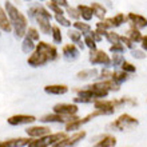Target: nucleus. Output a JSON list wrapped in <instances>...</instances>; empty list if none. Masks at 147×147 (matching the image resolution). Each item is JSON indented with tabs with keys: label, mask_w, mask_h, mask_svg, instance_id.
<instances>
[{
	"label": "nucleus",
	"mask_w": 147,
	"mask_h": 147,
	"mask_svg": "<svg viewBox=\"0 0 147 147\" xmlns=\"http://www.w3.org/2000/svg\"><path fill=\"white\" fill-rule=\"evenodd\" d=\"M110 79H111L116 86H120L122 83H124V82L128 79V74L124 72L123 70L122 71H114V72L111 74V78H110Z\"/></svg>",
	"instance_id": "obj_22"
},
{
	"label": "nucleus",
	"mask_w": 147,
	"mask_h": 147,
	"mask_svg": "<svg viewBox=\"0 0 147 147\" xmlns=\"http://www.w3.org/2000/svg\"><path fill=\"white\" fill-rule=\"evenodd\" d=\"M72 27L78 31H80L83 35H88L90 32L92 31V28L90 26L88 23H86V22H80V20H75L72 23Z\"/></svg>",
	"instance_id": "obj_26"
},
{
	"label": "nucleus",
	"mask_w": 147,
	"mask_h": 147,
	"mask_svg": "<svg viewBox=\"0 0 147 147\" xmlns=\"http://www.w3.org/2000/svg\"><path fill=\"white\" fill-rule=\"evenodd\" d=\"M140 47H142V50H144L147 52V35L143 36L142 42H140Z\"/></svg>",
	"instance_id": "obj_44"
},
{
	"label": "nucleus",
	"mask_w": 147,
	"mask_h": 147,
	"mask_svg": "<svg viewBox=\"0 0 147 147\" xmlns=\"http://www.w3.org/2000/svg\"><path fill=\"white\" fill-rule=\"evenodd\" d=\"M26 132L31 138H40V136L51 134V128L48 126H32V127L26 128Z\"/></svg>",
	"instance_id": "obj_14"
},
{
	"label": "nucleus",
	"mask_w": 147,
	"mask_h": 147,
	"mask_svg": "<svg viewBox=\"0 0 147 147\" xmlns=\"http://www.w3.org/2000/svg\"><path fill=\"white\" fill-rule=\"evenodd\" d=\"M32 140V138H13V139H8L5 140V144L7 147H24L28 146L30 142Z\"/></svg>",
	"instance_id": "obj_19"
},
{
	"label": "nucleus",
	"mask_w": 147,
	"mask_h": 147,
	"mask_svg": "<svg viewBox=\"0 0 147 147\" xmlns=\"http://www.w3.org/2000/svg\"><path fill=\"white\" fill-rule=\"evenodd\" d=\"M91 8H92L94 16H96L99 20H103L106 18L107 9H106V7H103V4H100V3H92V4H91Z\"/></svg>",
	"instance_id": "obj_24"
},
{
	"label": "nucleus",
	"mask_w": 147,
	"mask_h": 147,
	"mask_svg": "<svg viewBox=\"0 0 147 147\" xmlns=\"http://www.w3.org/2000/svg\"><path fill=\"white\" fill-rule=\"evenodd\" d=\"M51 35H52V40L54 43L56 44H60L63 40V35H62V31L58 26H52V31H51Z\"/></svg>",
	"instance_id": "obj_29"
},
{
	"label": "nucleus",
	"mask_w": 147,
	"mask_h": 147,
	"mask_svg": "<svg viewBox=\"0 0 147 147\" xmlns=\"http://www.w3.org/2000/svg\"><path fill=\"white\" fill-rule=\"evenodd\" d=\"M54 3H56L58 5H60L62 8H67L68 7V3H67V0H52Z\"/></svg>",
	"instance_id": "obj_43"
},
{
	"label": "nucleus",
	"mask_w": 147,
	"mask_h": 147,
	"mask_svg": "<svg viewBox=\"0 0 147 147\" xmlns=\"http://www.w3.org/2000/svg\"><path fill=\"white\" fill-rule=\"evenodd\" d=\"M66 9H67V13H68V16H70L71 19H74V20H79V19H80V12H79L78 7L75 8V7H70V5H68Z\"/></svg>",
	"instance_id": "obj_34"
},
{
	"label": "nucleus",
	"mask_w": 147,
	"mask_h": 147,
	"mask_svg": "<svg viewBox=\"0 0 147 147\" xmlns=\"http://www.w3.org/2000/svg\"><path fill=\"white\" fill-rule=\"evenodd\" d=\"M36 120L34 115H24V114H18V115H12L7 119L8 124L11 126H20V124H31Z\"/></svg>",
	"instance_id": "obj_12"
},
{
	"label": "nucleus",
	"mask_w": 147,
	"mask_h": 147,
	"mask_svg": "<svg viewBox=\"0 0 147 147\" xmlns=\"http://www.w3.org/2000/svg\"><path fill=\"white\" fill-rule=\"evenodd\" d=\"M44 91L50 95H64L68 92V87L66 84H48L44 87Z\"/></svg>",
	"instance_id": "obj_17"
},
{
	"label": "nucleus",
	"mask_w": 147,
	"mask_h": 147,
	"mask_svg": "<svg viewBox=\"0 0 147 147\" xmlns=\"http://www.w3.org/2000/svg\"><path fill=\"white\" fill-rule=\"evenodd\" d=\"M66 136L67 132H55V134H48V135L40 136V138H32L28 147H51Z\"/></svg>",
	"instance_id": "obj_5"
},
{
	"label": "nucleus",
	"mask_w": 147,
	"mask_h": 147,
	"mask_svg": "<svg viewBox=\"0 0 147 147\" xmlns=\"http://www.w3.org/2000/svg\"><path fill=\"white\" fill-rule=\"evenodd\" d=\"M26 35L28 36V38H31L34 42H39V38H40V35H39V31L36 30V28L34 27H30L27 30V34Z\"/></svg>",
	"instance_id": "obj_38"
},
{
	"label": "nucleus",
	"mask_w": 147,
	"mask_h": 147,
	"mask_svg": "<svg viewBox=\"0 0 147 147\" xmlns=\"http://www.w3.org/2000/svg\"><path fill=\"white\" fill-rule=\"evenodd\" d=\"M35 50H36V46L34 44V40L26 35L23 39V43H22V51L24 54H30V52H34Z\"/></svg>",
	"instance_id": "obj_28"
},
{
	"label": "nucleus",
	"mask_w": 147,
	"mask_h": 147,
	"mask_svg": "<svg viewBox=\"0 0 147 147\" xmlns=\"http://www.w3.org/2000/svg\"><path fill=\"white\" fill-rule=\"evenodd\" d=\"M102 112L98 111V110H95L94 112H91V114H88L87 116H84V118H75V119L70 120L68 123H66V131L70 132V131H76V130H79V128L83 126V124L88 123L91 119H94V118H96V116H100Z\"/></svg>",
	"instance_id": "obj_7"
},
{
	"label": "nucleus",
	"mask_w": 147,
	"mask_h": 147,
	"mask_svg": "<svg viewBox=\"0 0 147 147\" xmlns=\"http://www.w3.org/2000/svg\"><path fill=\"white\" fill-rule=\"evenodd\" d=\"M54 112L64 116H74L78 112V106L75 103H58L54 106Z\"/></svg>",
	"instance_id": "obj_10"
},
{
	"label": "nucleus",
	"mask_w": 147,
	"mask_h": 147,
	"mask_svg": "<svg viewBox=\"0 0 147 147\" xmlns=\"http://www.w3.org/2000/svg\"><path fill=\"white\" fill-rule=\"evenodd\" d=\"M120 68L124 71V72H127V74H134L136 71V67L132 64V63L127 62V60H124L123 63H122V66H120Z\"/></svg>",
	"instance_id": "obj_36"
},
{
	"label": "nucleus",
	"mask_w": 147,
	"mask_h": 147,
	"mask_svg": "<svg viewBox=\"0 0 147 147\" xmlns=\"http://www.w3.org/2000/svg\"><path fill=\"white\" fill-rule=\"evenodd\" d=\"M47 7L50 8L52 12H55V15H64V11H63V8L60 7V5H58L56 3H54L52 0L47 1Z\"/></svg>",
	"instance_id": "obj_31"
},
{
	"label": "nucleus",
	"mask_w": 147,
	"mask_h": 147,
	"mask_svg": "<svg viewBox=\"0 0 147 147\" xmlns=\"http://www.w3.org/2000/svg\"><path fill=\"white\" fill-rule=\"evenodd\" d=\"M76 116H64V115H60V114H56V112H54V114H47V115L42 116L40 118V122L42 123H68L70 120L75 119Z\"/></svg>",
	"instance_id": "obj_11"
},
{
	"label": "nucleus",
	"mask_w": 147,
	"mask_h": 147,
	"mask_svg": "<svg viewBox=\"0 0 147 147\" xmlns=\"http://www.w3.org/2000/svg\"><path fill=\"white\" fill-rule=\"evenodd\" d=\"M0 30L7 34L12 31V23L9 20V16H8L5 8H3L1 5H0Z\"/></svg>",
	"instance_id": "obj_16"
},
{
	"label": "nucleus",
	"mask_w": 147,
	"mask_h": 147,
	"mask_svg": "<svg viewBox=\"0 0 147 147\" xmlns=\"http://www.w3.org/2000/svg\"><path fill=\"white\" fill-rule=\"evenodd\" d=\"M59 56V52L56 47L52 44H48L46 42H40L36 44V50L31 54V56L27 59L28 66L31 67H42L48 62H54Z\"/></svg>",
	"instance_id": "obj_2"
},
{
	"label": "nucleus",
	"mask_w": 147,
	"mask_h": 147,
	"mask_svg": "<svg viewBox=\"0 0 147 147\" xmlns=\"http://www.w3.org/2000/svg\"><path fill=\"white\" fill-rule=\"evenodd\" d=\"M90 35L92 36V39H94V40H95L96 43H98V42H100L102 38H103V36H102L100 34H99V32L96 31V30H95V31H91V32H90Z\"/></svg>",
	"instance_id": "obj_41"
},
{
	"label": "nucleus",
	"mask_w": 147,
	"mask_h": 147,
	"mask_svg": "<svg viewBox=\"0 0 147 147\" xmlns=\"http://www.w3.org/2000/svg\"><path fill=\"white\" fill-rule=\"evenodd\" d=\"M138 124H139V122H138L136 118L128 115V114H122L115 122L110 123L109 127L114 128V130H116V131H128V130L135 128Z\"/></svg>",
	"instance_id": "obj_6"
},
{
	"label": "nucleus",
	"mask_w": 147,
	"mask_h": 147,
	"mask_svg": "<svg viewBox=\"0 0 147 147\" xmlns=\"http://www.w3.org/2000/svg\"><path fill=\"white\" fill-rule=\"evenodd\" d=\"M131 56L135 59H139V60H142V59H144L147 56L146 55V51L144 50H136V48H134V50H131Z\"/></svg>",
	"instance_id": "obj_40"
},
{
	"label": "nucleus",
	"mask_w": 147,
	"mask_h": 147,
	"mask_svg": "<svg viewBox=\"0 0 147 147\" xmlns=\"http://www.w3.org/2000/svg\"><path fill=\"white\" fill-rule=\"evenodd\" d=\"M127 20H130V23L132 26H135L136 28H139V30L147 27V18H144L143 15H139V13L130 12L127 15Z\"/></svg>",
	"instance_id": "obj_15"
},
{
	"label": "nucleus",
	"mask_w": 147,
	"mask_h": 147,
	"mask_svg": "<svg viewBox=\"0 0 147 147\" xmlns=\"http://www.w3.org/2000/svg\"><path fill=\"white\" fill-rule=\"evenodd\" d=\"M88 60L91 64H100V66H105V67H109L111 66V58L110 55H107V52L103 50H94L90 52V56H88Z\"/></svg>",
	"instance_id": "obj_8"
},
{
	"label": "nucleus",
	"mask_w": 147,
	"mask_h": 147,
	"mask_svg": "<svg viewBox=\"0 0 147 147\" xmlns=\"http://www.w3.org/2000/svg\"><path fill=\"white\" fill-rule=\"evenodd\" d=\"M80 48L74 43V44H66V46H63L62 48V54H63V58L68 60V62H74V60H76L79 58V55H80Z\"/></svg>",
	"instance_id": "obj_13"
},
{
	"label": "nucleus",
	"mask_w": 147,
	"mask_h": 147,
	"mask_svg": "<svg viewBox=\"0 0 147 147\" xmlns=\"http://www.w3.org/2000/svg\"><path fill=\"white\" fill-rule=\"evenodd\" d=\"M110 20V24H111L112 28H116V27H120L122 24L124 23V22H127V16L124 15V13H116V15H114L112 18H109Z\"/></svg>",
	"instance_id": "obj_27"
},
{
	"label": "nucleus",
	"mask_w": 147,
	"mask_h": 147,
	"mask_svg": "<svg viewBox=\"0 0 147 147\" xmlns=\"http://www.w3.org/2000/svg\"><path fill=\"white\" fill-rule=\"evenodd\" d=\"M119 86H116L111 79H103L102 82L86 86V88L76 90L78 96L74 98V103H94L98 99L107 98L110 91H118Z\"/></svg>",
	"instance_id": "obj_1"
},
{
	"label": "nucleus",
	"mask_w": 147,
	"mask_h": 147,
	"mask_svg": "<svg viewBox=\"0 0 147 147\" xmlns=\"http://www.w3.org/2000/svg\"><path fill=\"white\" fill-rule=\"evenodd\" d=\"M28 16L36 20V23L39 26V30L42 31L44 35H50L52 31V26H51V19L52 15L47 11L42 5H34L28 9Z\"/></svg>",
	"instance_id": "obj_4"
},
{
	"label": "nucleus",
	"mask_w": 147,
	"mask_h": 147,
	"mask_svg": "<svg viewBox=\"0 0 147 147\" xmlns=\"http://www.w3.org/2000/svg\"><path fill=\"white\" fill-rule=\"evenodd\" d=\"M105 38L107 39V42H110L111 44H115V43L120 42V35L119 34H116L115 31H111V30H109V31L106 32Z\"/></svg>",
	"instance_id": "obj_30"
},
{
	"label": "nucleus",
	"mask_w": 147,
	"mask_h": 147,
	"mask_svg": "<svg viewBox=\"0 0 147 147\" xmlns=\"http://www.w3.org/2000/svg\"><path fill=\"white\" fill-rule=\"evenodd\" d=\"M127 36L131 39L134 43H140L142 42V39H143V35L140 34V30L139 28H136L135 26H132V24H131V27L128 28Z\"/></svg>",
	"instance_id": "obj_25"
},
{
	"label": "nucleus",
	"mask_w": 147,
	"mask_h": 147,
	"mask_svg": "<svg viewBox=\"0 0 147 147\" xmlns=\"http://www.w3.org/2000/svg\"><path fill=\"white\" fill-rule=\"evenodd\" d=\"M78 9L80 12V18L84 22H90V20L94 18V12L91 5H86V4H79L78 5Z\"/></svg>",
	"instance_id": "obj_20"
},
{
	"label": "nucleus",
	"mask_w": 147,
	"mask_h": 147,
	"mask_svg": "<svg viewBox=\"0 0 147 147\" xmlns=\"http://www.w3.org/2000/svg\"><path fill=\"white\" fill-rule=\"evenodd\" d=\"M83 42H84V46L87 48H90V51H94L96 50V42L92 39V36L90 35H84V39H83Z\"/></svg>",
	"instance_id": "obj_32"
},
{
	"label": "nucleus",
	"mask_w": 147,
	"mask_h": 147,
	"mask_svg": "<svg viewBox=\"0 0 147 147\" xmlns=\"http://www.w3.org/2000/svg\"><path fill=\"white\" fill-rule=\"evenodd\" d=\"M116 139L112 135H105L100 140H98L94 147H115Z\"/></svg>",
	"instance_id": "obj_23"
},
{
	"label": "nucleus",
	"mask_w": 147,
	"mask_h": 147,
	"mask_svg": "<svg viewBox=\"0 0 147 147\" xmlns=\"http://www.w3.org/2000/svg\"><path fill=\"white\" fill-rule=\"evenodd\" d=\"M67 35H68V38L71 39V42L75 43V44H78V47L80 48V50H83L84 48V42L82 40V36H83V34H82L80 31H78V30H70V31L67 32Z\"/></svg>",
	"instance_id": "obj_18"
},
{
	"label": "nucleus",
	"mask_w": 147,
	"mask_h": 147,
	"mask_svg": "<svg viewBox=\"0 0 147 147\" xmlns=\"http://www.w3.org/2000/svg\"><path fill=\"white\" fill-rule=\"evenodd\" d=\"M0 147H7V144H5V142H1V140H0Z\"/></svg>",
	"instance_id": "obj_45"
},
{
	"label": "nucleus",
	"mask_w": 147,
	"mask_h": 147,
	"mask_svg": "<svg viewBox=\"0 0 147 147\" xmlns=\"http://www.w3.org/2000/svg\"><path fill=\"white\" fill-rule=\"evenodd\" d=\"M5 11H7L8 16H9V20L12 23V31L15 34V38L20 39L24 38L26 34H27V26H28V20L27 18L22 13V12L18 9V8L11 3V1H5Z\"/></svg>",
	"instance_id": "obj_3"
},
{
	"label": "nucleus",
	"mask_w": 147,
	"mask_h": 147,
	"mask_svg": "<svg viewBox=\"0 0 147 147\" xmlns=\"http://www.w3.org/2000/svg\"><path fill=\"white\" fill-rule=\"evenodd\" d=\"M111 74H112V72H110L107 68H105V70H102V72H100V78H102V79H107V78H111Z\"/></svg>",
	"instance_id": "obj_42"
},
{
	"label": "nucleus",
	"mask_w": 147,
	"mask_h": 147,
	"mask_svg": "<svg viewBox=\"0 0 147 147\" xmlns=\"http://www.w3.org/2000/svg\"><path fill=\"white\" fill-rule=\"evenodd\" d=\"M124 51H126V47H124L120 42L110 46V52H112V54H123Z\"/></svg>",
	"instance_id": "obj_35"
},
{
	"label": "nucleus",
	"mask_w": 147,
	"mask_h": 147,
	"mask_svg": "<svg viewBox=\"0 0 147 147\" xmlns=\"http://www.w3.org/2000/svg\"><path fill=\"white\" fill-rule=\"evenodd\" d=\"M55 20L63 27H71V20L64 18V15H55Z\"/></svg>",
	"instance_id": "obj_39"
},
{
	"label": "nucleus",
	"mask_w": 147,
	"mask_h": 147,
	"mask_svg": "<svg viewBox=\"0 0 147 147\" xmlns=\"http://www.w3.org/2000/svg\"><path fill=\"white\" fill-rule=\"evenodd\" d=\"M124 62V58L122 54H114V56L111 58V66L114 67H118V66H122V63Z\"/></svg>",
	"instance_id": "obj_37"
},
{
	"label": "nucleus",
	"mask_w": 147,
	"mask_h": 147,
	"mask_svg": "<svg viewBox=\"0 0 147 147\" xmlns=\"http://www.w3.org/2000/svg\"><path fill=\"white\" fill-rule=\"evenodd\" d=\"M120 43H122L126 48H128V50H134V48H135V44H136V43L132 42V40L128 38L127 35L120 36Z\"/></svg>",
	"instance_id": "obj_33"
},
{
	"label": "nucleus",
	"mask_w": 147,
	"mask_h": 147,
	"mask_svg": "<svg viewBox=\"0 0 147 147\" xmlns=\"http://www.w3.org/2000/svg\"><path fill=\"white\" fill-rule=\"evenodd\" d=\"M86 136V131H78L71 136H66L62 140H59L58 143H55L52 147H72L78 144L83 138Z\"/></svg>",
	"instance_id": "obj_9"
},
{
	"label": "nucleus",
	"mask_w": 147,
	"mask_h": 147,
	"mask_svg": "<svg viewBox=\"0 0 147 147\" xmlns=\"http://www.w3.org/2000/svg\"><path fill=\"white\" fill-rule=\"evenodd\" d=\"M98 70L96 68H87V70H82L76 74V78L79 80H87V79H92V78L98 76Z\"/></svg>",
	"instance_id": "obj_21"
}]
</instances>
